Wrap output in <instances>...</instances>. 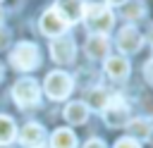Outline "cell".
Here are the masks:
<instances>
[{"label":"cell","mask_w":153,"mask_h":148,"mask_svg":"<svg viewBox=\"0 0 153 148\" xmlns=\"http://www.w3.org/2000/svg\"><path fill=\"white\" fill-rule=\"evenodd\" d=\"M110 100V93L105 91V88H100V86H96V88H91L88 91V110L93 107V110H103L105 107V103Z\"/></svg>","instance_id":"obj_18"},{"label":"cell","mask_w":153,"mask_h":148,"mask_svg":"<svg viewBox=\"0 0 153 148\" xmlns=\"http://www.w3.org/2000/svg\"><path fill=\"white\" fill-rule=\"evenodd\" d=\"M143 74H146V79H148V84H153V57L146 62V67H143Z\"/></svg>","instance_id":"obj_21"},{"label":"cell","mask_w":153,"mask_h":148,"mask_svg":"<svg viewBox=\"0 0 153 148\" xmlns=\"http://www.w3.org/2000/svg\"><path fill=\"white\" fill-rule=\"evenodd\" d=\"M105 74L112 81H127L129 76V62L122 55H108L105 57Z\"/></svg>","instance_id":"obj_10"},{"label":"cell","mask_w":153,"mask_h":148,"mask_svg":"<svg viewBox=\"0 0 153 148\" xmlns=\"http://www.w3.org/2000/svg\"><path fill=\"white\" fill-rule=\"evenodd\" d=\"M84 50H86L88 60H105L108 53H110V41H108L105 33H91Z\"/></svg>","instance_id":"obj_9"},{"label":"cell","mask_w":153,"mask_h":148,"mask_svg":"<svg viewBox=\"0 0 153 148\" xmlns=\"http://www.w3.org/2000/svg\"><path fill=\"white\" fill-rule=\"evenodd\" d=\"M120 12L127 21H136V19L146 17V2L143 0H127L120 5Z\"/></svg>","instance_id":"obj_16"},{"label":"cell","mask_w":153,"mask_h":148,"mask_svg":"<svg viewBox=\"0 0 153 148\" xmlns=\"http://www.w3.org/2000/svg\"><path fill=\"white\" fill-rule=\"evenodd\" d=\"M0 79H2V67H0Z\"/></svg>","instance_id":"obj_26"},{"label":"cell","mask_w":153,"mask_h":148,"mask_svg":"<svg viewBox=\"0 0 153 148\" xmlns=\"http://www.w3.org/2000/svg\"><path fill=\"white\" fill-rule=\"evenodd\" d=\"M50 148H76V134L67 127L55 129L50 136Z\"/></svg>","instance_id":"obj_15"},{"label":"cell","mask_w":153,"mask_h":148,"mask_svg":"<svg viewBox=\"0 0 153 148\" xmlns=\"http://www.w3.org/2000/svg\"><path fill=\"white\" fill-rule=\"evenodd\" d=\"M141 43H143V38H141V33H139L136 26L127 24V26H122V29L117 31V48H120L122 55H134V53H139V50H141Z\"/></svg>","instance_id":"obj_7"},{"label":"cell","mask_w":153,"mask_h":148,"mask_svg":"<svg viewBox=\"0 0 153 148\" xmlns=\"http://www.w3.org/2000/svg\"><path fill=\"white\" fill-rule=\"evenodd\" d=\"M14 136H17V127H14L12 117L0 115V146L12 143V141H14Z\"/></svg>","instance_id":"obj_17"},{"label":"cell","mask_w":153,"mask_h":148,"mask_svg":"<svg viewBox=\"0 0 153 148\" xmlns=\"http://www.w3.org/2000/svg\"><path fill=\"white\" fill-rule=\"evenodd\" d=\"M84 148H108V146H105L100 138H91V141H86V143H84Z\"/></svg>","instance_id":"obj_22"},{"label":"cell","mask_w":153,"mask_h":148,"mask_svg":"<svg viewBox=\"0 0 153 148\" xmlns=\"http://www.w3.org/2000/svg\"><path fill=\"white\" fill-rule=\"evenodd\" d=\"M65 119L69 124H84L88 119V105L81 103V100H74L65 107Z\"/></svg>","instance_id":"obj_14"},{"label":"cell","mask_w":153,"mask_h":148,"mask_svg":"<svg viewBox=\"0 0 153 148\" xmlns=\"http://www.w3.org/2000/svg\"><path fill=\"white\" fill-rule=\"evenodd\" d=\"M38 24H41V31H43L45 36H50V38L62 36V33L67 31V26H69V24H67V21H65L55 10H53V7H50V10H45V12L41 14V21H38Z\"/></svg>","instance_id":"obj_8"},{"label":"cell","mask_w":153,"mask_h":148,"mask_svg":"<svg viewBox=\"0 0 153 148\" xmlns=\"http://www.w3.org/2000/svg\"><path fill=\"white\" fill-rule=\"evenodd\" d=\"M151 45H153V33H151Z\"/></svg>","instance_id":"obj_25"},{"label":"cell","mask_w":153,"mask_h":148,"mask_svg":"<svg viewBox=\"0 0 153 148\" xmlns=\"http://www.w3.org/2000/svg\"><path fill=\"white\" fill-rule=\"evenodd\" d=\"M7 43H10V31H7V29L0 24V48H5Z\"/></svg>","instance_id":"obj_20"},{"label":"cell","mask_w":153,"mask_h":148,"mask_svg":"<svg viewBox=\"0 0 153 148\" xmlns=\"http://www.w3.org/2000/svg\"><path fill=\"white\" fill-rule=\"evenodd\" d=\"M115 148H141V143L136 138H131V136H124V138H120L115 143Z\"/></svg>","instance_id":"obj_19"},{"label":"cell","mask_w":153,"mask_h":148,"mask_svg":"<svg viewBox=\"0 0 153 148\" xmlns=\"http://www.w3.org/2000/svg\"><path fill=\"white\" fill-rule=\"evenodd\" d=\"M81 19H86L91 33H108L115 24V14L108 5H96V2H88L84 5V14Z\"/></svg>","instance_id":"obj_1"},{"label":"cell","mask_w":153,"mask_h":148,"mask_svg":"<svg viewBox=\"0 0 153 148\" xmlns=\"http://www.w3.org/2000/svg\"><path fill=\"white\" fill-rule=\"evenodd\" d=\"M10 62H12V67L19 69V72H31V69H36V67L41 64V50H38L36 43L22 41V43H17L14 50L10 53Z\"/></svg>","instance_id":"obj_2"},{"label":"cell","mask_w":153,"mask_h":148,"mask_svg":"<svg viewBox=\"0 0 153 148\" xmlns=\"http://www.w3.org/2000/svg\"><path fill=\"white\" fill-rule=\"evenodd\" d=\"M122 2H127V0H105V5H108V7H120Z\"/></svg>","instance_id":"obj_23"},{"label":"cell","mask_w":153,"mask_h":148,"mask_svg":"<svg viewBox=\"0 0 153 148\" xmlns=\"http://www.w3.org/2000/svg\"><path fill=\"white\" fill-rule=\"evenodd\" d=\"M100 112L108 127H127V122L131 119V110L122 95H110V100L105 103Z\"/></svg>","instance_id":"obj_3"},{"label":"cell","mask_w":153,"mask_h":148,"mask_svg":"<svg viewBox=\"0 0 153 148\" xmlns=\"http://www.w3.org/2000/svg\"><path fill=\"white\" fill-rule=\"evenodd\" d=\"M12 98H14V103L19 105V107H33V105H38V100H41V88H38V84H36V79H19L14 86H12Z\"/></svg>","instance_id":"obj_4"},{"label":"cell","mask_w":153,"mask_h":148,"mask_svg":"<svg viewBox=\"0 0 153 148\" xmlns=\"http://www.w3.org/2000/svg\"><path fill=\"white\" fill-rule=\"evenodd\" d=\"M127 129H129L131 138H136V141H146V138H151L153 124H151V119H146V117H134V119L127 122Z\"/></svg>","instance_id":"obj_13"},{"label":"cell","mask_w":153,"mask_h":148,"mask_svg":"<svg viewBox=\"0 0 153 148\" xmlns=\"http://www.w3.org/2000/svg\"><path fill=\"white\" fill-rule=\"evenodd\" d=\"M19 141H22L24 146H29V148H41L43 141H45V129H43L41 124H36V122H29V124L22 127Z\"/></svg>","instance_id":"obj_12"},{"label":"cell","mask_w":153,"mask_h":148,"mask_svg":"<svg viewBox=\"0 0 153 148\" xmlns=\"http://www.w3.org/2000/svg\"><path fill=\"white\" fill-rule=\"evenodd\" d=\"M50 55L55 62L60 64H69L74 62V55H76V45H74V38L62 33V36H55V41L50 43Z\"/></svg>","instance_id":"obj_6"},{"label":"cell","mask_w":153,"mask_h":148,"mask_svg":"<svg viewBox=\"0 0 153 148\" xmlns=\"http://www.w3.org/2000/svg\"><path fill=\"white\" fill-rule=\"evenodd\" d=\"M2 17H5V14H2V10H0V24H2Z\"/></svg>","instance_id":"obj_24"},{"label":"cell","mask_w":153,"mask_h":148,"mask_svg":"<svg viewBox=\"0 0 153 148\" xmlns=\"http://www.w3.org/2000/svg\"><path fill=\"white\" fill-rule=\"evenodd\" d=\"M72 88H74V81H72V76H69L67 72L55 69V72H50V74L45 76V93H48L53 100L67 98V95L72 93Z\"/></svg>","instance_id":"obj_5"},{"label":"cell","mask_w":153,"mask_h":148,"mask_svg":"<svg viewBox=\"0 0 153 148\" xmlns=\"http://www.w3.org/2000/svg\"><path fill=\"white\" fill-rule=\"evenodd\" d=\"M67 24L72 21H79L81 14H84V2L81 0H55V7H53Z\"/></svg>","instance_id":"obj_11"}]
</instances>
